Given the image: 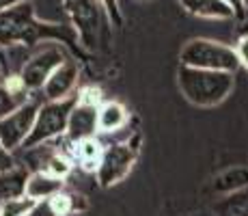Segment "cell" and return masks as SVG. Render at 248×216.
<instances>
[{"label": "cell", "mask_w": 248, "mask_h": 216, "mask_svg": "<svg viewBox=\"0 0 248 216\" xmlns=\"http://www.w3.org/2000/svg\"><path fill=\"white\" fill-rule=\"evenodd\" d=\"M229 7L235 11V17H244L246 16V9H244V0H225Z\"/></svg>", "instance_id": "25"}, {"label": "cell", "mask_w": 248, "mask_h": 216, "mask_svg": "<svg viewBox=\"0 0 248 216\" xmlns=\"http://www.w3.org/2000/svg\"><path fill=\"white\" fill-rule=\"evenodd\" d=\"M80 43L87 50L106 52L112 43V20L102 0H63Z\"/></svg>", "instance_id": "1"}, {"label": "cell", "mask_w": 248, "mask_h": 216, "mask_svg": "<svg viewBox=\"0 0 248 216\" xmlns=\"http://www.w3.org/2000/svg\"><path fill=\"white\" fill-rule=\"evenodd\" d=\"M248 186V169L246 166H237V169H231V171H225L220 177L216 180L214 188L218 193H235V190L244 188Z\"/></svg>", "instance_id": "17"}, {"label": "cell", "mask_w": 248, "mask_h": 216, "mask_svg": "<svg viewBox=\"0 0 248 216\" xmlns=\"http://www.w3.org/2000/svg\"><path fill=\"white\" fill-rule=\"evenodd\" d=\"M28 216H59V212L54 210V205H52V201H35L31 208V212Z\"/></svg>", "instance_id": "21"}, {"label": "cell", "mask_w": 248, "mask_h": 216, "mask_svg": "<svg viewBox=\"0 0 248 216\" xmlns=\"http://www.w3.org/2000/svg\"><path fill=\"white\" fill-rule=\"evenodd\" d=\"M181 65L197 67V69H212V71H227L235 74L240 67L235 48L225 46L220 41L212 39H192L181 48L179 54Z\"/></svg>", "instance_id": "4"}, {"label": "cell", "mask_w": 248, "mask_h": 216, "mask_svg": "<svg viewBox=\"0 0 248 216\" xmlns=\"http://www.w3.org/2000/svg\"><path fill=\"white\" fill-rule=\"evenodd\" d=\"M28 173L31 171L22 169V166H13V169L0 173V208L13 199L26 197Z\"/></svg>", "instance_id": "15"}, {"label": "cell", "mask_w": 248, "mask_h": 216, "mask_svg": "<svg viewBox=\"0 0 248 216\" xmlns=\"http://www.w3.org/2000/svg\"><path fill=\"white\" fill-rule=\"evenodd\" d=\"M214 216H248V186L229 193L225 199L216 201L212 208Z\"/></svg>", "instance_id": "16"}, {"label": "cell", "mask_w": 248, "mask_h": 216, "mask_svg": "<svg viewBox=\"0 0 248 216\" xmlns=\"http://www.w3.org/2000/svg\"><path fill=\"white\" fill-rule=\"evenodd\" d=\"M65 190V180L50 175L47 171H31L26 182V197L32 201H47Z\"/></svg>", "instance_id": "11"}, {"label": "cell", "mask_w": 248, "mask_h": 216, "mask_svg": "<svg viewBox=\"0 0 248 216\" xmlns=\"http://www.w3.org/2000/svg\"><path fill=\"white\" fill-rule=\"evenodd\" d=\"M44 102V98L26 100L16 110H11L7 117L0 119V143L4 145V150H9L11 153L16 150H22L26 138L31 136L37 113H39V106Z\"/></svg>", "instance_id": "7"}, {"label": "cell", "mask_w": 248, "mask_h": 216, "mask_svg": "<svg viewBox=\"0 0 248 216\" xmlns=\"http://www.w3.org/2000/svg\"><path fill=\"white\" fill-rule=\"evenodd\" d=\"M22 2H26V0H0V13L7 11V9L17 7V4H22Z\"/></svg>", "instance_id": "26"}, {"label": "cell", "mask_w": 248, "mask_h": 216, "mask_svg": "<svg viewBox=\"0 0 248 216\" xmlns=\"http://www.w3.org/2000/svg\"><path fill=\"white\" fill-rule=\"evenodd\" d=\"M93 136H97V108L76 102V106L71 108V115H69L65 138L69 143H78Z\"/></svg>", "instance_id": "10"}, {"label": "cell", "mask_w": 248, "mask_h": 216, "mask_svg": "<svg viewBox=\"0 0 248 216\" xmlns=\"http://www.w3.org/2000/svg\"><path fill=\"white\" fill-rule=\"evenodd\" d=\"M235 52H237V59H240V67H246V71H248V35H244L237 41Z\"/></svg>", "instance_id": "22"}, {"label": "cell", "mask_w": 248, "mask_h": 216, "mask_svg": "<svg viewBox=\"0 0 248 216\" xmlns=\"http://www.w3.org/2000/svg\"><path fill=\"white\" fill-rule=\"evenodd\" d=\"M179 2L190 16L205 17V20H231V17H235V11L225 0H179Z\"/></svg>", "instance_id": "14"}, {"label": "cell", "mask_w": 248, "mask_h": 216, "mask_svg": "<svg viewBox=\"0 0 248 216\" xmlns=\"http://www.w3.org/2000/svg\"><path fill=\"white\" fill-rule=\"evenodd\" d=\"M104 145L97 136L93 138H84V141H78V143H71V158L74 162H78L80 169L87 171V173H97L99 165H102V158H104Z\"/></svg>", "instance_id": "12"}, {"label": "cell", "mask_w": 248, "mask_h": 216, "mask_svg": "<svg viewBox=\"0 0 248 216\" xmlns=\"http://www.w3.org/2000/svg\"><path fill=\"white\" fill-rule=\"evenodd\" d=\"M67 59L69 56L61 43H56V41L39 43V46L28 54L26 63H24L22 71H20V78H22L28 93H37V91L44 89L47 78Z\"/></svg>", "instance_id": "5"}, {"label": "cell", "mask_w": 248, "mask_h": 216, "mask_svg": "<svg viewBox=\"0 0 248 216\" xmlns=\"http://www.w3.org/2000/svg\"><path fill=\"white\" fill-rule=\"evenodd\" d=\"M80 199H82V197H76V195L67 193V190H63V193H59L56 197H52L50 201H52V205H54V210L59 212V216H69L78 210Z\"/></svg>", "instance_id": "18"}, {"label": "cell", "mask_w": 248, "mask_h": 216, "mask_svg": "<svg viewBox=\"0 0 248 216\" xmlns=\"http://www.w3.org/2000/svg\"><path fill=\"white\" fill-rule=\"evenodd\" d=\"M76 106V95L67 100H61V102H44L39 106V113H37L35 126H32L31 136L26 138L22 150H28V147H37L44 145V143L56 141V138L65 136L67 132V121L71 108Z\"/></svg>", "instance_id": "6"}, {"label": "cell", "mask_w": 248, "mask_h": 216, "mask_svg": "<svg viewBox=\"0 0 248 216\" xmlns=\"http://www.w3.org/2000/svg\"><path fill=\"white\" fill-rule=\"evenodd\" d=\"M13 166H16V158H13V153L9 150H4V145L0 143V173L13 169Z\"/></svg>", "instance_id": "24"}, {"label": "cell", "mask_w": 248, "mask_h": 216, "mask_svg": "<svg viewBox=\"0 0 248 216\" xmlns=\"http://www.w3.org/2000/svg\"><path fill=\"white\" fill-rule=\"evenodd\" d=\"M244 9H246V13H248V0H244Z\"/></svg>", "instance_id": "27"}, {"label": "cell", "mask_w": 248, "mask_h": 216, "mask_svg": "<svg viewBox=\"0 0 248 216\" xmlns=\"http://www.w3.org/2000/svg\"><path fill=\"white\" fill-rule=\"evenodd\" d=\"M78 84V65L71 59H67L54 74L47 78V83L41 89L46 102H61V100L74 98V89Z\"/></svg>", "instance_id": "9"}, {"label": "cell", "mask_w": 248, "mask_h": 216, "mask_svg": "<svg viewBox=\"0 0 248 216\" xmlns=\"http://www.w3.org/2000/svg\"><path fill=\"white\" fill-rule=\"evenodd\" d=\"M136 156H138L136 147L130 143V138H125V141H112L110 145H106L102 165H99L97 173H95L99 186L108 188V186H114L121 180H125V175L134 166Z\"/></svg>", "instance_id": "8"}, {"label": "cell", "mask_w": 248, "mask_h": 216, "mask_svg": "<svg viewBox=\"0 0 248 216\" xmlns=\"http://www.w3.org/2000/svg\"><path fill=\"white\" fill-rule=\"evenodd\" d=\"M50 26L37 20L31 2H22L0 13V46H35L52 33Z\"/></svg>", "instance_id": "3"}, {"label": "cell", "mask_w": 248, "mask_h": 216, "mask_svg": "<svg viewBox=\"0 0 248 216\" xmlns=\"http://www.w3.org/2000/svg\"><path fill=\"white\" fill-rule=\"evenodd\" d=\"M76 102L78 104H84V106H95L99 108L104 104V98H102V91L97 86H84L78 95H76Z\"/></svg>", "instance_id": "20"}, {"label": "cell", "mask_w": 248, "mask_h": 216, "mask_svg": "<svg viewBox=\"0 0 248 216\" xmlns=\"http://www.w3.org/2000/svg\"><path fill=\"white\" fill-rule=\"evenodd\" d=\"M20 104H24V102H20V100L9 91V86L0 80V119L7 117V115L11 113V110H16Z\"/></svg>", "instance_id": "19"}, {"label": "cell", "mask_w": 248, "mask_h": 216, "mask_svg": "<svg viewBox=\"0 0 248 216\" xmlns=\"http://www.w3.org/2000/svg\"><path fill=\"white\" fill-rule=\"evenodd\" d=\"M130 123V113L123 104L119 102H104L102 106L97 108V132L99 134H108V136H114V134L123 132Z\"/></svg>", "instance_id": "13"}, {"label": "cell", "mask_w": 248, "mask_h": 216, "mask_svg": "<svg viewBox=\"0 0 248 216\" xmlns=\"http://www.w3.org/2000/svg\"><path fill=\"white\" fill-rule=\"evenodd\" d=\"M104 7H106L108 16H110V20L114 26H119L121 24V11H119V0H102Z\"/></svg>", "instance_id": "23"}, {"label": "cell", "mask_w": 248, "mask_h": 216, "mask_svg": "<svg viewBox=\"0 0 248 216\" xmlns=\"http://www.w3.org/2000/svg\"><path fill=\"white\" fill-rule=\"evenodd\" d=\"M177 80L184 98L201 108L218 106L233 91V74H227V71L197 69V67L181 65L177 71Z\"/></svg>", "instance_id": "2"}]
</instances>
